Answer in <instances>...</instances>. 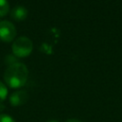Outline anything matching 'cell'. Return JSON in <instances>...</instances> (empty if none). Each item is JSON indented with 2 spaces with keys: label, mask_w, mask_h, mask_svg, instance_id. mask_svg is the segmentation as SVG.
Instances as JSON below:
<instances>
[{
  "label": "cell",
  "mask_w": 122,
  "mask_h": 122,
  "mask_svg": "<svg viewBox=\"0 0 122 122\" xmlns=\"http://www.w3.org/2000/svg\"><path fill=\"white\" fill-rule=\"evenodd\" d=\"M29 71L23 63H14L10 65L4 73V80L6 84L12 88L17 89L23 87L28 80Z\"/></svg>",
  "instance_id": "1"
},
{
  "label": "cell",
  "mask_w": 122,
  "mask_h": 122,
  "mask_svg": "<svg viewBox=\"0 0 122 122\" xmlns=\"http://www.w3.org/2000/svg\"><path fill=\"white\" fill-rule=\"evenodd\" d=\"M12 52L17 57H26L30 54L32 51V42L27 36H21L16 38L11 47Z\"/></svg>",
  "instance_id": "2"
},
{
  "label": "cell",
  "mask_w": 122,
  "mask_h": 122,
  "mask_svg": "<svg viewBox=\"0 0 122 122\" xmlns=\"http://www.w3.org/2000/svg\"><path fill=\"white\" fill-rule=\"evenodd\" d=\"M16 35L14 25L9 21H0V39L4 42H10Z\"/></svg>",
  "instance_id": "3"
},
{
  "label": "cell",
  "mask_w": 122,
  "mask_h": 122,
  "mask_svg": "<svg viewBox=\"0 0 122 122\" xmlns=\"http://www.w3.org/2000/svg\"><path fill=\"white\" fill-rule=\"evenodd\" d=\"M29 98V94L26 91H17L13 92L10 96V103L13 107H18L21 105H24Z\"/></svg>",
  "instance_id": "4"
},
{
  "label": "cell",
  "mask_w": 122,
  "mask_h": 122,
  "mask_svg": "<svg viewBox=\"0 0 122 122\" xmlns=\"http://www.w3.org/2000/svg\"><path fill=\"white\" fill-rule=\"evenodd\" d=\"M27 15H28V10L23 6H16L10 11L11 18L14 20H17V21H22V20L26 19Z\"/></svg>",
  "instance_id": "5"
},
{
  "label": "cell",
  "mask_w": 122,
  "mask_h": 122,
  "mask_svg": "<svg viewBox=\"0 0 122 122\" xmlns=\"http://www.w3.org/2000/svg\"><path fill=\"white\" fill-rule=\"evenodd\" d=\"M9 3L7 0H0V17L5 16L9 11Z\"/></svg>",
  "instance_id": "6"
},
{
  "label": "cell",
  "mask_w": 122,
  "mask_h": 122,
  "mask_svg": "<svg viewBox=\"0 0 122 122\" xmlns=\"http://www.w3.org/2000/svg\"><path fill=\"white\" fill-rule=\"evenodd\" d=\"M7 95H8V89L5 86V84H3L0 81V103L7 98Z\"/></svg>",
  "instance_id": "7"
},
{
  "label": "cell",
  "mask_w": 122,
  "mask_h": 122,
  "mask_svg": "<svg viewBox=\"0 0 122 122\" xmlns=\"http://www.w3.org/2000/svg\"><path fill=\"white\" fill-rule=\"evenodd\" d=\"M0 122H15V120L10 115L2 113L0 114Z\"/></svg>",
  "instance_id": "8"
},
{
  "label": "cell",
  "mask_w": 122,
  "mask_h": 122,
  "mask_svg": "<svg viewBox=\"0 0 122 122\" xmlns=\"http://www.w3.org/2000/svg\"><path fill=\"white\" fill-rule=\"evenodd\" d=\"M66 122H82V121H80L78 119H75V118H71V119H68Z\"/></svg>",
  "instance_id": "9"
},
{
  "label": "cell",
  "mask_w": 122,
  "mask_h": 122,
  "mask_svg": "<svg viewBox=\"0 0 122 122\" xmlns=\"http://www.w3.org/2000/svg\"><path fill=\"white\" fill-rule=\"evenodd\" d=\"M48 122H58L57 120H50V121H48Z\"/></svg>",
  "instance_id": "10"
}]
</instances>
